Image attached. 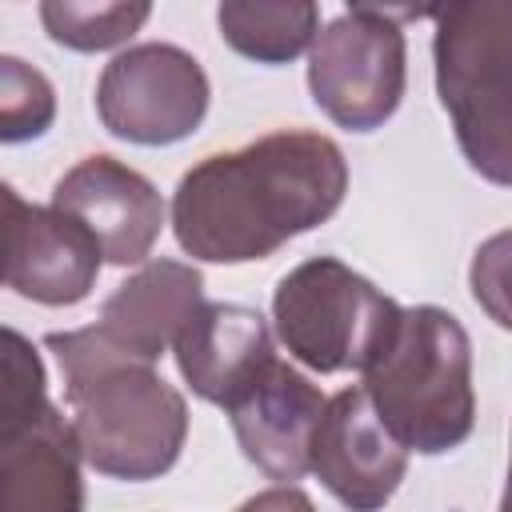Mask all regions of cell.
Here are the masks:
<instances>
[{
	"label": "cell",
	"mask_w": 512,
	"mask_h": 512,
	"mask_svg": "<svg viewBox=\"0 0 512 512\" xmlns=\"http://www.w3.org/2000/svg\"><path fill=\"white\" fill-rule=\"evenodd\" d=\"M344 192L348 160L340 144L284 128L192 164L172 192V232L204 264L268 260L292 236L324 224Z\"/></svg>",
	"instance_id": "1"
},
{
	"label": "cell",
	"mask_w": 512,
	"mask_h": 512,
	"mask_svg": "<svg viewBox=\"0 0 512 512\" xmlns=\"http://www.w3.org/2000/svg\"><path fill=\"white\" fill-rule=\"evenodd\" d=\"M44 348L64 376V404L88 468L112 480L164 476L188 440V404L156 372L112 344L100 324L48 332Z\"/></svg>",
	"instance_id": "2"
},
{
	"label": "cell",
	"mask_w": 512,
	"mask_h": 512,
	"mask_svg": "<svg viewBox=\"0 0 512 512\" xmlns=\"http://www.w3.org/2000/svg\"><path fill=\"white\" fill-rule=\"evenodd\" d=\"M360 388L408 452L440 456L460 448L476 424L472 340L464 324L436 304L404 308L396 332L364 368Z\"/></svg>",
	"instance_id": "3"
},
{
	"label": "cell",
	"mask_w": 512,
	"mask_h": 512,
	"mask_svg": "<svg viewBox=\"0 0 512 512\" xmlns=\"http://www.w3.org/2000/svg\"><path fill=\"white\" fill-rule=\"evenodd\" d=\"M436 92L472 172L512 188V4L428 8Z\"/></svg>",
	"instance_id": "4"
},
{
	"label": "cell",
	"mask_w": 512,
	"mask_h": 512,
	"mask_svg": "<svg viewBox=\"0 0 512 512\" xmlns=\"http://www.w3.org/2000/svg\"><path fill=\"white\" fill-rule=\"evenodd\" d=\"M400 304L336 256H312L272 292L276 340L304 368L364 372L400 324Z\"/></svg>",
	"instance_id": "5"
},
{
	"label": "cell",
	"mask_w": 512,
	"mask_h": 512,
	"mask_svg": "<svg viewBox=\"0 0 512 512\" xmlns=\"http://www.w3.org/2000/svg\"><path fill=\"white\" fill-rule=\"evenodd\" d=\"M44 364L28 336L4 328L0 512H84L80 444L48 400Z\"/></svg>",
	"instance_id": "6"
},
{
	"label": "cell",
	"mask_w": 512,
	"mask_h": 512,
	"mask_svg": "<svg viewBox=\"0 0 512 512\" xmlns=\"http://www.w3.org/2000/svg\"><path fill=\"white\" fill-rule=\"evenodd\" d=\"M404 16H420V8L352 4L320 28L308 48V92L332 124L372 132L392 120L408 84Z\"/></svg>",
	"instance_id": "7"
},
{
	"label": "cell",
	"mask_w": 512,
	"mask_h": 512,
	"mask_svg": "<svg viewBox=\"0 0 512 512\" xmlns=\"http://www.w3.org/2000/svg\"><path fill=\"white\" fill-rule=\"evenodd\" d=\"M208 76L176 44H132L116 52L96 80L100 124L128 144L164 148L188 140L208 116Z\"/></svg>",
	"instance_id": "8"
},
{
	"label": "cell",
	"mask_w": 512,
	"mask_h": 512,
	"mask_svg": "<svg viewBox=\"0 0 512 512\" xmlns=\"http://www.w3.org/2000/svg\"><path fill=\"white\" fill-rule=\"evenodd\" d=\"M4 224V284L16 296L48 308H68L96 288L104 252L84 224H76L52 204H28L12 184H4Z\"/></svg>",
	"instance_id": "9"
},
{
	"label": "cell",
	"mask_w": 512,
	"mask_h": 512,
	"mask_svg": "<svg viewBox=\"0 0 512 512\" xmlns=\"http://www.w3.org/2000/svg\"><path fill=\"white\" fill-rule=\"evenodd\" d=\"M52 208L84 224L104 260L116 268L144 264L164 228V200L156 184L104 152L76 160L56 180Z\"/></svg>",
	"instance_id": "10"
},
{
	"label": "cell",
	"mask_w": 512,
	"mask_h": 512,
	"mask_svg": "<svg viewBox=\"0 0 512 512\" xmlns=\"http://www.w3.org/2000/svg\"><path fill=\"white\" fill-rule=\"evenodd\" d=\"M312 472L348 512H380L408 472V448L376 416L364 388H344L320 416Z\"/></svg>",
	"instance_id": "11"
},
{
	"label": "cell",
	"mask_w": 512,
	"mask_h": 512,
	"mask_svg": "<svg viewBox=\"0 0 512 512\" xmlns=\"http://www.w3.org/2000/svg\"><path fill=\"white\" fill-rule=\"evenodd\" d=\"M324 408L328 400L320 388L276 356L224 412L244 460L256 464L268 480L292 484L312 472V440Z\"/></svg>",
	"instance_id": "12"
},
{
	"label": "cell",
	"mask_w": 512,
	"mask_h": 512,
	"mask_svg": "<svg viewBox=\"0 0 512 512\" xmlns=\"http://www.w3.org/2000/svg\"><path fill=\"white\" fill-rule=\"evenodd\" d=\"M172 352L188 388L220 408H232V400L276 360L268 320L232 300H204L176 336Z\"/></svg>",
	"instance_id": "13"
},
{
	"label": "cell",
	"mask_w": 512,
	"mask_h": 512,
	"mask_svg": "<svg viewBox=\"0 0 512 512\" xmlns=\"http://www.w3.org/2000/svg\"><path fill=\"white\" fill-rule=\"evenodd\" d=\"M204 304V276L184 260H152L100 304V332L140 360H160Z\"/></svg>",
	"instance_id": "14"
},
{
	"label": "cell",
	"mask_w": 512,
	"mask_h": 512,
	"mask_svg": "<svg viewBox=\"0 0 512 512\" xmlns=\"http://www.w3.org/2000/svg\"><path fill=\"white\" fill-rule=\"evenodd\" d=\"M220 36L256 64H288L320 36V8L308 0H228L216 8Z\"/></svg>",
	"instance_id": "15"
},
{
	"label": "cell",
	"mask_w": 512,
	"mask_h": 512,
	"mask_svg": "<svg viewBox=\"0 0 512 512\" xmlns=\"http://www.w3.org/2000/svg\"><path fill=\"white\" fill-rule=\"evenodd\" d=\"M152 16V4H76V0H44L40 20L44 32L72 52H104L140 32Z\"/></svg>",
	"instance_id": "16"
},
{
	"label": "cell",
	"mask_w": 512,
	"mask_h": 512,
	"mask_svg": "<svg viewBox=\"0 0 512 512\" xmlns=\"http://www.w3.org/2000/svg\"><path fill=\"white\" fill-rule=\"evenodd\" d=\"M56 92L48 76L20 56H0V140L24 144L52 128Z\"/></svg>",
	"instance_id": "17"
},
{
	"label": "cell",
	"mask_w": 512,
	"mask_h": 512,
	"mask_svg": "<svg viewBox=\"0 0 512 512\" xmlns=\"http://www.w3.org/2000/svg\"><path fill=\"white\" fill-rule=\"evenodd\" d=\"M468 284H472V300L484 308V316L492 324H500L504 332H512V228L488 236L476 248Z\"/></svg>",
	"instance_id": "18"
},
{
	"label": "cell",
	"mask_w": 512,
	"mask_h": 512,
	"mask_svg": "<svg viewBox=\"0 0 512 512\" xmlns=\"http://www.w3.org/2000/svg\"><path fill=\"white\" fill-rule=\"evenodd\" d=\"M236 512H316V504L308 500V492H300L296 484H276L268 492L248 496Z\"/></svg>",
	"instance_id": "19"
},
{
	"label": "cell",
	"mask_w": 512,
	"mask_h": 512,
	"mask_svg": "<svg viewBox=\"0 0 512 512\" xmlns=\"http://www.w3.org/2000/svg\"><path fill=\"white\" fill-rule=\"evenodd\" d=\"M500 512H512V468H508V484H504V496H500Z\"/></svg>",
	"instance_id": "20"
}]
</instances>
